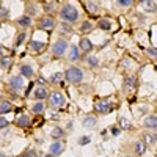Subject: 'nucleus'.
Wrapping results in <instances>:
<instances>
[{
  "label": "nucleus",
  "instance_id": "obj_1",
  "mask_svg": "<svg viewBox=\"0 0 157 157\" xmlns=\"http://www.w3.org/2000/svg\"><path fill=\"white\" fill-rule=\"evenodd\" d=\"M60 16L64 21V24H72L78 19V10L74 5L66 3V5H63V8L60 11Z\"/></svg>",
  "mask_w": 157,
  "mask_h": 157
},
{
  "label": "nucleus",
  "instance_id": "obj_2",
  "mask_svg": "<svg viewBox=\"0 0 157 157\" xmlns=\"http://www.w3.org/2000/svg\"><path fill=\"white\" fill-rule=\"evenodd\" d=\"M64 78H66L69 83H80L82 78H83V72H82V69L72 66V68L66 69V72H64Z\"/></svg>",
  "mask_w": 157,
  "mask_h": 157
},
{
  "label": "nucleus",
  "instance_id": "obj_3",
  "mask_svg": "<svg viewBox=\"0 0 157 157\" xmlns=\"http://www.w3.org/2000/svg\"><path fill=\"white\" fill-rule=\"evenodd\" d=\"M66 49H68V43L64 41V39H58V41H55L54 44H52L50 52H52L55 57H61L64 52H66Z\"/></svg>",
  "mask_w": 157,
  "mask_h": 157
},
{
  "label": "nucleus",
  "instance_id": "obj_4",
  "mask_svg": "<svg viewBox=\"0 0 157 157\" xmlns=\"http://www.w3.org/2000/svg\"><path fill=\"white\" fill-rule=\"evenodd\" d=\"M64 104H66V99H64V96H63L61 93L55 91V93L50 94V107L58 109V107H63Z\"/></svg>",
  "mask_w": 157,
  "mask_h": 157
},
{
  "label": "nucleus",
  "instance_id": "obj_5",
  "mask_svg": "<svg viewBox=\"0 0 157 157\" xmlns=\"http://www.w3.org/2000/svg\"><path fill=\"white\" fill-rule=\"evenodd\" d=\"M38 27L43 29V30H52V29L55 27V21H54V17H52V16H44V17L39 19Z\"/></svg>",
  "mask_w": 157,
  "mask_h": 157
},
{
  "label": "nucleus",
  "instance_id": "obj_6",
  "mask_svg": "<svg viewBox=\"0 0 157 157\" xmlns=\"http://www.w3.org/2000/svg\"><path fill=\"white\" fill-rule=\"evenodd\" d=\"M94 109L99 112V113H109L115 109V105L110 102V101H101V102H96Z\"/></svg>",
  "mask_w": 157,
  "mask_h": 157
},
{
  "label": "nucleus",
  "instance_id": "obj_7",
  "mask_svg": "<svg viewBox=\"0 0 157 157\" xmlns=\"http://www.w3.org/2000/svg\"><path fill=\"white\" fill-rule=\"evenodd\" d=\"M10 86H11L13 90H21V88L24 86V78H22L21 75H13V77L10 78Z\"/></svg>",
  "mask_w": 157,
  "mask_h": 157
},
{
  "label": "nucleus",
  "instance_id": "obj_8",
  "mask_svg": "<svg viewBox=\"0 0 157 157\" xmlns=\"http://www.w3.org/2000/svg\"><path fill=\"white\" fill-rule=\"evenodd\" d=\"M16 123H17L19 127H29V126L32 124V120H30L29 115H19L17 120H16Z\"/></svg>",
  "mask_w": 157,
  "mask_h": 157
},
{
  "label": "nucleus",
  "instance_id": "obj_9",
  "mask_svg": "<svg viewBox=\"0 0 157 157\" xmlns=\"http://www.w3.org/2000/svg\"><path fill=\"white\" fill-rule=\"evenodd\" d=\"M78 50H83V52L93 50V43H91L88 38H82L80 39V46H78Z\"/></svg>",
  "mask_w": 157,
  "mask_h": 157
},
{
  "label": "nucleus",
  "instance_id": "obj_10",
  "mask_svg": "<svg viewBox=\"0 0 157 157\" xmlns=\"http://www.w3.org/2000/svg\"><path fill=\"white\" fill-rule=\"evenodd\" d=\"M63 151V143L61 141H55V143H52V145H50V154L52 155H57V154H60Z\"/></svg>",
  "mask_w": 157,
  "mask_h": 157
},
{
  "label": "nucleus",
  "instance_id": "obj_11",
  "mask_svg": "<svg viewBox=\"0 0 157 157\" xmlns=\"http://www.w3.org/2000/svg\"><path fill=\"white\" fill-rule=\"evenodd\" d=\"M71 61H75V60H78L80 58V50H78V47H75V46H71V49H69V57H68Z\"/></svg>",
  "mask_w": 157,
  "mask_h": 157
},
{
  "label": "nucleus",
  "instance_id": "obj_12",
  "mask_svg": "<svg viewBox=\"0 0 157 157\" xmlns=\"http://www.w3.org/2000/svg\"><path fill=\"white\" fill-rule=\"evenodd\" d=\"M145 126H146V127H149V129H155V127H157V118H155V115L146 116V120H145Z\"/></svg>",
  "mask_w": 157,
  "mask_h": 157
},
{
  "label": "nucleus",
  "instance_id": "obj_13",
  "mask_svg": "<svg viewBox=\"0 0 157 157\" xmlns=\"http://www.w3.org/2000/svg\"><path fill=\"white\" fill-rule=\"evenodd\" d=\"M13 110V104L10 101H2L0 102V113H10Z\"/></svg>",
  "mask_w": 157,
  "mask_h": 157
},
{
  "label": "nucleus",
  "instance_id": "obj_14",
  "mask_svg": "<svg viewBox=\"0 0 157 157\" xmlns=\"http://www.w3.org/2000/svg\"><path fill=\"white\" fill-rule=\"evenodd\" d=\"M33 94H35L36 101H38V99H39V101H43V99H46V98L49 96V93H47V91H46L44 88H36Z\"/></svg>",
  "mask_w": 157,
  "mask_h": 157
},
{
  "label": "nucleus",
  "instance_id": "obj_15",
  "mask_svg": "<svg viewBox=\"0 0 157 157\" xmlns=\"http://www.w3.org/2000/svg\"><path fill=\"white\" fill-rule=\"evenodd\" d=\"M63 135H64V132H63V129H61V127H54V129L50 130V137H52V138H55V140L63 138Z\"/></svg>",
  "mask_w": 157,
  "mask_h": 157
},
{
  "label": "nucleus",
  "instance_id": "obj_16",
  "mask_svg": "<svg viewBox=\"0 0 157 157\" xmlns=\"http://www.w3.org/2000/svg\"><path fill=\"white\" fill-rule=\"evenodd\" d=\"M98 124V120H96V118L94 116H86L85 118V120H83V127H94Z\"/></svg>",
  "mask_w": 157,
  "mask_h": 157
},
{
  "label": "nucleus",
  "instance_id": "obj_17",
  "mask_svg": "<svg viewBox=\"0 0 157 157\" xmlns=\"http://www.w3.org/2000/svg\"><path fill=\"white\" fill-rule=\"evenodd\" d=\"M143 143H145V145H149V146H154L155 145V135L152 134H145L143 135Z\"/></svg>",
  "mask_w": 157,
  "mask_h": 157
},
{
  "label": "nucleus",
  "instance_id": "obj_18",
  "mask_svg": "<svg viewBox=\"0 0 157 157\" xmlns=\"http://www.w3.org/2000/svg\"><path fill=\"white\" fill-rule=\"evenodd\" d=\"M134 149H135L137 154L141 155V154H145V152H146V145H145L143 141H137L135 145H134Z\"/></svg>",
  "mask_w": 157,
  "mask_h": 157
},
{
  "label": "nucleus",
  "instance_id": "obj_19",
  "mask_svg": "<svg viewBox=\"0 0 157 157\" xmlns=\"http://www.w3.org/2000/svg\"><path fill=\"white\" fill-rule=\"evenodd\" d=\"M124 86H126V90H134L137 86V78L135 77H127Z\"/></svg>",
  "mask_w": 157,
  "mask_h": 157
},
{
  "label": "nucleus",
  "instance_id": "obj_20",
  "mask_svg": "<svg viewBox=\"0 0 157 157\" xmlns=\"http://www.w3.org/2000/svg\"><path fill=\"white\" fill-rule=\"evenodd\" d=\"M44 107H46V105H44V104H43L41 101H39V102H36L35 105L32 107V110H33V113H35V115H41V113L44 112Z\"/></svg>",
  "mask_w": 157,
  "mask_h": 157
},
{
  "label": "nucleus",
  "instance_id": "obj_21",
  "mask_svg": "<svg viewBox=\"0 0 157 157\" xmlns=\"http://www.w3.org/2000/svg\"><path fill=\"white\" fill-rule=\"evenodd\" d=\"M30 47H32L35 52H41V50L44 49V43H41V41H36V39H33V41L30 43Z\"/></svg>",
  "mask_w": 157,
  "mask_h": 157
},
{
  "label": "nucleus",
  "instance_id": "obj_22",
  "mask_svg": "<svg viewBox=\"0 0 157 157\" xmlns=\"http://www.w3.org/2000/svg\"><path fill=\"white\" fill-rule=\"evenodd\" d=\"M17 24L21 25V27H30V25H32V19L29 16H22V17L17 19Z\"/></svg>",
  "mask_w": 157,
  "mask_h": 157
},
{
  "label": "nucleus",
  "instance_id": "obj_23",
  "mask_svg": "<svg viewBox=\"0 0 157 157\" xmlns=\"http://www.w3.org/2000/svg\"><path fill=\"white\" fill-rule=\"evenodd\" d=\"M21 74H22L24 77H27V78L33 77V69H32V66H21Z\"/></svg>",
  "mask_w": 157,
  "mask_h": 157
},
{
  "label": "nucleus",
  "instance_id": "obj_24",
  "mask_svg": "<svg viewBox=\"0 0 157 157\" xmlns=\"http://www.w3.org/2000/svg\"><path fill=\"white\" fill-rule=\"evenodd\" d=\"M98 25H99V29H102V30H110L112 29V24H110L109 19H101Z\"/></svg>",
  "mask_w": 157,
  "mask_h": 157
},
{
  "label": "nucleus",
  "instance_id": "obj_25",
  "mask_svg": "<svg viewBox=\"0 0 157 157\" xmlns=\"http://www.w3.org/2000/svg\"><path fill=\"white\" fill-rule=\"evenodd\" d=\"M93 30V24H91L90 21H85L82 25H80V32L82 33H86V32H91Z\"/></svg>",
  "mask_w": 157,
  "mask_h": 157
},
{
  "label": "nucleus",
  "instance_id": "obj_26",
  "mask_svg": "<svg viewBox=\"0 0 157 157\" xmlns=\"http://www.w3.org/2000/svg\"><path fill=\"white\" fill-rule=\"evenodd\" d=\"M61 80H63V74H61V72H57V74H54V75L50 77L49 82H50V83H60Z\"/></svg>",
  "mask_w": 157,
  "mask_h": 157
},
{
  "label": "nucleus",
  "instance_id": "obj_27",
  "mask_svg": "<svg viewBox=\"0 0 157 157\" xmlns=\"http://www.w3.org/2000/svg\"><path fill=\"white\" fill-rule=\"evenodd\" d=\"M86 10L91 11V13H98V11H99V5H98L96 2H88V3H86Z\"/></svg>",
  "mask_w": 157,
  "mask_h": 157
},
{
  "label": "nucleus",
  "instance_id": "obj_28",
  "mask_svg": "<svg viewBox=\"0 0 157 157\" xmlns=\"http://www.w3.org/2000/svg\"><path fill=\"white\" fill-rule=\"evenodd\" d=\"M43 8H44L46 13L54 11V10H55V2H44V3H43Z\"/></svg>",
  "mask_w": 157,
  "mask_h": 157
},
{
  "label": "nucleus",
  "instance_id": "obj_29",
  "mask_svg": "<svg viewBox=\"0 0 157 157\" xmlns=\"http://www.w3.org/2000/svg\"><path fill=\"white\" fill-rule=\"evenodd\" d=\"M8 14H10V11L6 6H0V21H5L8 19Z\"/></svg>",
  "mask_w": 157,
  "mask_h": 157
},
{
  "label": "nucleus",
  "instance_id": "obj_30",
  "mask_svg": "<svg viewBox=\"0 0 157 157\" xmlns=\"http://www.w3.org/2000/svg\"><path fill=\"white\" fill-rule=\"evenodd\" d=\"M25 38H27V33H25V32H22V33L17 36V39H16V47L22 46V43L25 41Z\"/></svg>",
  "mask_w": 157,
  "mask_h": 157
},
{
  "label": "nucleus",
  "instance_id": "obj_31",
  "mask_svg": "<svg viewBox=\"0 0 157 157\" xmlns=\"http://www.w3.org/2000/svg\"><path fill=\"white\" fill-rule=\"evenodd\" d=\"M146 11H155V2H141Z\"/></svg>",
  "mask_w": 157,
  "mask_h": 157
},
{
  "label": "nucleus",
  "instance_id": "obj_32",
  "mask_svg": "<svg viewBox=\"0 0 157 157\" xmlns=\"http://www.w3.org/2000/svg\"><path fill=\"white\" fill-rule=\"evenodd\" d=\"M10 63H11V58H8V57L0 58V64H2L3 68H8V66H10Z\"/></svg>",
  "mask_w": 157,
  "mask_h": 157
},
{
  "label": "nucleus",
  "instance_id": "obj_33",
  "mask_svg": "<svg viewBox=\"0 0 157 157\" xmlns=\"http://www.w3.org/2000/svg\"><path fill=\"white\" fill-rule=\"evenodd\" d=\"M21 157H38V154H36V151H33V149H29V151H25Z\"/></svg>",
  "mask_w": 157,
  "mask_h": 157
},
{
  "label": "nucleus",
  "instance_id": "obj_34",
  "mask_svg": "<svg viewBox=\"0 0 157 157\" xmlns=\"http://www.w3.org/2000/svg\"><path fill=\"white\" fill-rule=\"evenodd\" d=\"M61 32H63V33H71V32H72L71 25H69V24H64V22H63V24H61Z\"/></svg>",
  "mask_w": 157,
  "mask_h": 157
},
{
  "label": "nucleus",
  "instance_id": "obj_35",
  "mask_svg": "<svg viewBox=\"0 0 157 157\" xmlns=\"http://www.w3.org/2000/svg\"><path fill=\"white\" fill-rule=\"evenodd\" d=\"M88 63L91 64V66H98V63H99V61H98L96 57H88Z\"/></svg>",
  "mask_w": 157,
  "mask_h": 157
},
{
  "label": "nucleus",
  "instance_id": "obj_36",
  "mask_svg": "<svg viewBox=\"0 0 157 157\" xmlns=\"http://www.w3.org/2000/svg\"><path fill=\"white\" fill-rule=\"evenodd\" d=\"M118 5H121V6H130V5H132V0H120Z\"/></svg>",
  "mask_w": 157,
  "mask_h": 157
},
{
  "label": "nucleus",
  "instance_id": "obj_37",
  "mask_svg": "<svg viewBox=\"0 0 157 157\" xmlns=\"http://www.w3.org/2000/svg\"><path fill=\"white\" fill-rule=\"evenodd\" d=\"M120 123H121V127H123V129H129V127H130V124H129V121L126 120V118H121Z\"/></svg>",
  "mask_w": 157,
  "mask_h": 157
},
{
  "label": "nucleus",
  "instance_id": "obj_38",
  "mask_svg": "<svg viewBox=\"0 0 157 157\" xmlns=\"http://www.w3.org/2000/svg\"><path fill=\"white\" fill-rule=\"evenodd\" d=\"M88 143H90V137H82L80 140H78V145H88Z\"/></svg>",
  "mask_w": 157,
  "mask_h": 157
},
{
  "label": "nucleus",
  "instance_id": "obj_39",
  "mask_svg": "<svg viewBox=\"0 0 157 157\" xmlns=\"http://www.w3.org/2000/svg\"><path fill=\"white\" fill-rule=\"evenodd\" d=\"M8 124H10V123H8V121L5 120V118H0V129H3V127H6Z\"/></svg>",
  "mask_w": 157,
  "mask_h": 157
},
{
  "label": "nucleus",
  "instance_id": "obj_40",
  "mask_svg": "<svg viewBox=\"0 0 157 157\" xmlns=\"http://www.w3.org/2000/svg\"><path fill=\"white\" fill-rule=\"evenodd\" d=\"M148 54H149L151 57H155V55H157V50H155V47H149V49H148Z\"/></svg>",
  "mask_w": 157,
  "mask_h": 157
},
{
  "label": "nucleus",
  "instance_id": "obj_41",
  "mask_svg": "<svg viewBox=\"0 0 157 157\" xmlns=\"http://www.w3.org/2000/svg\"><path fill=\"white\" fill-rule=\"evenodd\" d=\"M110 132H112L113 135H120V134H121V130L118 129V127H112V129H110Z\"/></svg>",
  "mask_w": 157,
  "mask_h": 157
},
{
  "label": "nucleus",
  "instance_id": "obj_42",
  "mask_svg": "<svg viewBox=\"0 0 157 157\" xmlns=\"http://www.w3.org/2000/svg\"><path fill=\"white\" fill-rule=\"evenodd\" d=\"M38 83H39V85H44V83H46V78H43V77H38Z\"/></svg>",
  "mask_w": 157,
  "mask_h": 157
},
{
  "label": "nucleus",
  "instance_id": "obj_43",
  "mask_svg": "<svg viewBox=\"0 0 157 157\" xmlns=\"http://www.w3.org/2000/svg\"><path fill=\"white\" fill-rule=\"evenodd\" d=\"M0 58H3V47L0 46Z\"/></svg>",
  "mask_w": 157,
  "mask_h": 157
},
{
  "label": "nucleus",
  "instance_id": "obj_44",
  "mask_svg": "<svg viewBox=\"0 0 157 157\" xmlns=\"http://www.w3.org/2000/svg\"><path fill=\"white\" fill-rule=\"evenodd\" d=\"M44 157H54V155H52V154H47V155H44Z\"/></svg>",
  "mask_w": 157,
  "mask_h": 157
},
{
  "label": "nucleus",
  "instance_id": "obj_45",
  "mask_svg": "<svg viewBox=\"0 0 157 157\" xmlns=\"http://www.w3.org/2000/svg\"><path fill=\"white\" fill-rule=\"evenodd\" d=\"M0 157H5V155H3V154H0Z\"/></svg>",
  "mask_w": 157,
  "mask_h": 157
},
{
  "label": "nucleus",
  "instance_id": "obj_46",
  "mask_svg": "<svg viewBox=\"0 0 157 157\" xmlns=\"http://www.w3.org/2000/svg\"><path fill=\"white\" fill-rule=\"evenodd\" d=\"M126 157H132V155H126Z\"/></svg>",
  "mask_w": 157,
  "mask_h": 157
}]
</instances>
